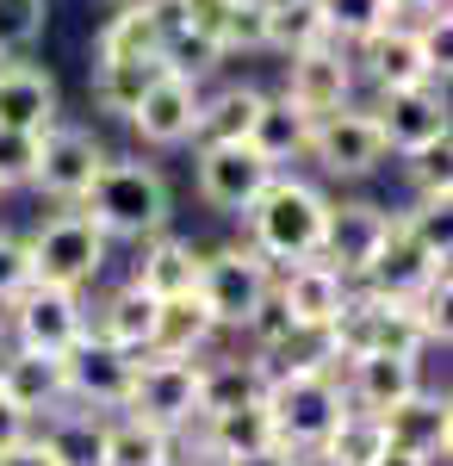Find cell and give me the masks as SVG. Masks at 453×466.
<instances>
[{
  "label": "cell",
  "mask_w": 453,
  "mask_h": 466,
  "mask_svg": "<svg viewBox=\"0 0 453 466\" xmlns=\"http://www.w3.org/2000/svg\"><path fill=\"white\" fill-rule=\"evenodd\" d=\"M323 342H329V360H354V355H422V342H435L428 336V323H422L417 299H385V292H360V299H342V311L329 318L323 329Z\"/></svg>",
  "instance_id": "obj_3"
},
{
  "label": "cell",
  "mask_w": 453,
  "mask_h": 466,
  "mask_svg": "<svg viewBox=\"0 0 453 466\" xmlns=\"http://www.w3.org/2000/svg\"><path fill=\"white\" fill-rule=\"evenodd\" d=\"M149 329H156V299H149L137 280L106 299V311H100V336L106 342L131 349V355H149Z\"/></svg>",
  "instance_id": "obj_31"
},
{
  "label": "cell",
  "mask_w": 453,
  "mask_h": 466,
  "mask_svg": "<svg viewBox=\"0 0 453 466\" xmlns=\"http://www.w3.org/2000/svg\"><path fill=\"white\" fill-rule=\"evenodd\" d=\"M342 299H348V280L329 268V261H292L286 268V280H279V305H286V318L298 323V336H323L329 318L342 311Z\"/></svg>",
  "instance_id": "obj_18"
},
{
  "label": "cell",
  "mask_w": 453,
  "mask_h": 466,
  "mask_svg": "<svg viewBox=\"0 0 453 466\" xmlns=\"http://www.w3.org/2000/svg\"><path fill=\"white\" fill-rule=\"evenodd\" d=\"M44 13H50V0H0V56L25 50L44 32Z\"/></svg>",
  "instance_id": "obj_40"
},
{
  "label": "cell",
  "mask_w": 453,
  "mask_h": 466,
  "mask_svg": "<svg viewBox=\"0 0 453 466\" xmlns=\"http://www.w3.org/2000/svg\"><path fill=\"white\" fill-rule=\"evenodd\" d=\"M44 448L56 454V466H106V423L94 410H50L44 417Z\"/></svg>",
  "instance_id": "obj_27"
},
{
  "label": "cell",
  "mask_w": 453,
  "mask_h": 466,
  "mask_svg": "<svg viewBox=\"0 0 453 466\" xmlns=\"http://www.w3.org/2000/svg\"><path fill=\"white\" fill-rule=\"evenodd\" d=\"M206 441H211L217 461L255 454V448H274V423H267L261 398H248V404H230V410H211L206 417Z\"/></svg>",
  "instance_id": "obj_28"
},
{
  "label": "cell",
  "mask_w": 453,
  "mask_h": 466,
  "mask_svg": "<svg viewBox=\"0 0 453 466\" xmlns=\"http://www.w3.org/2000/svg\"><path fill=\"white\" fill-rule=\"evenodd\" d=\"M417 37H422V50H428V69L448 81V69H453V19H448V6H441V13L428 6V25H422Z\"/></svg>",
  "instance_id": "obj_43"
},
{
  "label": "cell",
  "mask_w": 453,
  "mask_h": 466,
  "mask_svg": "<svg viewBox=\"0 0 453 466\" xmlns=\"http://www.w3.org/2000/svg\"><path fill=\"white\" fill-rule=\"evenodd\" d=\"M106 237L87 212H56L50 224H37L25 255H32V280H50V287H87L106 268Z\"/></svg>",
  "instance_id": "obj_6"
},
{
  "label": "cell",
  "mask_w": 453,
  "mask_h": 466,
  "mask_svg": "<svg viewBox=\"0 0 453 466\" xmlns=\"http://www.w3.org/2000/svg\"><path fill=\"white\" fill-rule=\"evenodd\" d=\"M211 311L199 292H175V299H156V329H149V355H175V360H193L206 355L211 342Z\"/></svg>",
  "instance_id": "obj_23"
},
{
  "label": "cell",
  "mask_w": 453,
  "mask_h": 466,
  "mask_svg": "<svg viewBox=\"0 0 453 466\" xmlns=\"http://www.w3.org/2000/svg\"><path fill=\"white\" fill-rule=\"evenodd\" d=\"M367 466H428V461H422V454H410V448H391V441H385Z\"/></svg>",
  "instance_id": "obj_49"
},
{
  "label": "cell",
  "mask_w": 453,
  "mask_h": 466,
  "mask_svg": "<svg viewBox=\"0 0 453 466\" xmlns=\"http://www.w3.org/2000/svg\"><path fill=\"white\" fill-rule=\"evenodd\" d=\"M106 466H175V435L143 417L106 423Z\"/></svg>",
  "instance_id": "obj_30"
},
{
  "label": "cell",
  "mask_w": 453,
  "mask_h": 466,
  "mask_svg": "<svg viewBox=\"0 0 453 466\" xmlns=\"http://www.w3.org/2000/svg\"><path fill=\"white\" fill-rule=\"evenodd\" d=\"M261 380H267V373H261L255 360H199V417L261 398Z\"/></svg>",
  "instance_id": "obj_32"
},
{
  "label": "cell",
  "mask_w": 453,
  "mask_h": 466,
  "mask_svg": "<svg viewBox=\"0 0 453 466\" xmlns=\"http://www.w3.org/2000/svg\"><path fill=\"white\" fill-rule=\"evenodd\" d=\"M162 6H168V19H180V25H193V32H206V37H217L230 0H162Z\"/></svg>",
  "instance_id": "obj_44"
},
{
  "label": "cell",
  "mask_w": 453,
  "mask_h": 466,
  "mask_svg": "<svg viewBox=\"0 0 453 466\" xmlns=\"http://www.w3.org/2000/svg\"><path fill=\"white\" fill-rule=\"evenodd\" d=\"M217 466H298V454L292 448H255V454H230V461H217Z\"/></svg>",
  "instance_id": "obj_47"
},
{
  "label": "cell",
  "mask_w": 453,
  "mask_h": 466,
  "mask_svg": "<svg viewBox=\"0 0 453 466\" xmlns=\"http://www.w3.org/2000/svg\"><path fill=\"white\" fill-rule=\"evenodd\" d=\"M25 280H32V255H25V243H19V237H0V305L25 287Z\"/></svg>",
  "instance_id": "obj_45"
},
{
  "label": "cell",
  "mask_w": 453,
  "mask_h": 466,
  "mask_svg": "<svg viewBox=\"0 0 453 466\" xmlns=\"http://www.w3.org/2000/svg\"><path fill=\"white\" fill-rule=\"evenodd\" d=\"M248 144L261 149L267 162H292V156H305V144H311V118L292 106V100H261V112H255V125H248Z\"/></svg>",
  "instance_id": "obj_29"
},
{
  "label": "cell",
  "mask_w": 453,
  "mask_h": 466,
  "mask_svg": "<svg viewBox=\"0 0 453 466\" xmlns=\"http://www.w3.org/2000/svg\"><path fill=\"white\" fill-rule=\"evenodd\" d=\"M435 274H448V261H435V255L417 243V230H410L404 218H391L379 255H373V268H367V287L385 292V299H417Z\"/></svg>",
  "instance_id": "obj_19"
},
{
  "label": "cell",
  "mask_w": 453,
  "mask_h": 466,
  "mask_svg": "<svg viewBox=\"0 0 453 466\" xmlns=\"http://www.w3.org/2000/svg\"><path fill=\"white\" fill-rule=\"evenodd\" d=\"M298 466H348V461H336V454H311V461H298Z\"/></svg>",
  "instance_id": "obj_51"
},
{
  "label": "cell",
  "mask_w": 453,
  "mask_h": 466,
  "mask_svg": "<svg viewBox=\"0 0 453 466\" xmlns=\"http://www.w3.org/2000/svg\"><path fill=\"white\" fill-rule=\"evenodd\" d=\"M404 224L417 230V243L435 261H453V187L448 193H422L417 212H404Z\"/></svg>",
  "instance_id": "obj_37"
},
{
  "label": "cell",
  "mask_w": 453,
  "mask_h": 466,
  "mask_svg": "<svg viewBox=\"0 0 453 466\" xmlns=\"http://www.w3.org/2000/svg\"><path fill=\"white\" fill-rule=\"evenodd\" d=\"M422 386V373H417V355H354L348 360V398L360 404V410H391L398 398H410Z\"/></svg>",
  "instance_id": "obj_22"
},
{
  "label": "cell",
  "mask_w": 453,
  "mask_h": 466,
  "mask_svg": "<svg viewBox=\"0 0 453 466\" xmlns=\"http://www.w3.org/2000/svg\"><path fill=\"white\" fill-rule=\"evenodd\" d=\"M81 212L100 224L106 237H156L168 230V180L156 175L149 162H112L106 156L100 175L87 180V193L75 199Z\"/></svg>",
  "instance_id": "obj_2"
},
{
  "label": "cell",
  "mask_w": 453,
  "mask_h": 466,
  "mask_svg": "<svg viewBox=\"0 0 453 466\" xmlns=\"http://www.w3.org/2000/svg\"><path fill=\"white\" fill-rule=\"evenodd\" d=\"M348 94H354V56L336 44V37L305 44V50L286 56V94H279V100H292L305 118L342 112V106H348Z\"/></svg>",
  "instance_id": "obj_10"
},
{
  "label": "cell",
  "mask_w": 453,
  "mask_h": 466,
  "mask_svg": "<svg viewBox=\"0 0 453 466\" xmlns=\"http://www.w3.org/2000/svg\"><path fill=\"white\" fill-rule=\"evenodd\" d=\"M125 410L143 423H162L175 435L186 423H199V360H175V355H137Z\"/></svg>",
  "instance_id": "obj_7"
},
{
  "label": "cell",
  "mask_w": 453,
  "mask_h": 466,
  "mask_svg": "<svg viewBox=\"0 0 453 466\" xmlns=\"http://www.w3.org/2000/svg\"><path fill=\"white\" fill-rule=\"evenodd\" d=\"M385 230H391V212L367 206V199L329 206V212H323V243H317V261H329L342 280H367V268H373V255H379Z\"/></svg>",
  "instance_id": "obj_14"
},
{
  "label": "cell",
  "mask_w": 453,
  "mask_h": 466,
  "mask_svg": "<svg viewBox=\"0 0 453 466\" xmlns=\"http://www.w3.org/2000/svg\"><path fill=\"white\" fill-rule=\"evenodd\" d=\"M385 131V149H417L428 137H441L448 131V94L435 87V81H410V87H379V106H373Z\"/></svg>",
  "instance_id": "obj_16"
},
{
  "label": "cell",
  "mask_w": 453,
  "mask_h": 466,
  "mask_svg": "<svg viewBox=\"0 0 453 466\" xmlns=\"http://www.w3.org/2000/svg\"><path fill=\"white\" fill-rule=\"evenodd\" d=\"M149 299H175V292H193L199 280V255L186 237H168V230H156V237H143V261L137 274H131Z\"/></svg>",
  "instance_id": "obj_24"
},
{
  "label": "cell",
  "mask_w": 453,
  "mask_h": 466,
  "mask_svg": "<svg viewBox=\"0 0 453 466\" xmlns=\"http://www.w3.org/2000/svg\"><path fill=\"white\" fill-rule=\"evenodd\" d=\"M379 448H385L379 417H373V410H342V423L329 430V441H323L317 454H336V461H348V466H367Z\"/></svg>",
  "instance_id": "obj_36"
},
{
  "label": "cell",
  "mask_w": 453,
  "mask_h": 466,
  "mask_svg": "<svg viewBox=\"0 0 453 466\" xmlns=\"http://www.w3.org/2000/svg\"><path fill=\"white\" fill-rule=\"evenodd\" d=\"M193 292L206 299V311L217 329H243L255 318V305L274 292V274H267V255L243 243V249H211L199 255V280Z\"/></svg>",
  "instance_id": "obj_5"
},
{
  "label": "cell",
  "mask_w": 453,
  "mask_h": 466,
  "mask_svg": "<svg viewBox=\"0 0 453 466\" xmlns=\"http://www.w3.org/2000/svg\"><path fill=\"white\" fill-rule=\"evenodd\" d=\"M19 435H32V417H25L13 398L0 392V448H6V441H19Z\"/></svg>",
  "instance_id": "obj_48"
},
{
  "label": "cell",
  "mask_w": 453,
  "mask_h": 466,
  "mask_svg": "<svg viewBox=\"0 0 453 466\" xmlns=\"http://www.w3.org/2000/svg\"><path fill=\"white\" fill-rule=\"evenodd\" d=\"M367 50V69H373V81L379 87H410V81H435V69H428V50H422L417 32H404L398 19L391 25H379V32L360 44Z\"/></svg>",
  "instance_id": "obj_25"
},
{
  "label": "cell",
  "mask_w": 453,
  "mask_h": 466,
  "mask_svg": "<svg viewBox=\"0 0 453 466\" xmlns=\"http://www.w3.org/2000/svg\"><path fill=\"white\" fill-rule=\"evenodd\" d=\"M32 168H37V131L0 125V193L6 187H32Z\"/></svg>",
  "instance_id": "obj_41"
},
{
  "label": "cell",
  "mask_w": 453,
  "mask_h": 466,
  "mask_svg": "<svg viewBox=\"0 0 453 466\" xmlns=\"http://www.w3.org/2000/svg\"><path fill=\"white\" fill-rule=\"evenodd\" d=\"M261 100H267V94H255V87H224V94L199 100V131H193V137H206V144L243 137V144H248V125H255Z\"/></svg>",
  "instance_id": "obj_33"
},
{
  "label": "cell",
  "mask_w": 453,
  "mask_h": 466,
  "mask_svg": "<svg viewBox=\"0 0 453 466\" xmlns=\"http://www.w3.org/2000/svg\"><path fill=\"white\" fill-rule=\"evenodd\" d=\"M162 69H168L162 56H118V50H100V56H94V100H100V112L131 118V106L143 100V87Z\"/></svg>",
  "instance_id": "obj_26"
},
{
  "label": "cell",
  "mask_w": 453,
  "mask_h": 466,
  "mask_svg": "<svg viewBox=\"0 0 453 466\" xmlns=\"http://www.w3.org/2000/svg\"><path fill=\"white\" fill-rule=\"evenodd\" d=\"M0 466H56V454L44 448V435H19L0 448Z\"/></svg>",
  "instance_id": "obj_46"
},
{
  "label": "cell",
  "mask_w": 453,
  "mask_h": 466,
  "mask_svg": "<svg viewBox=\"0 0 453 466\" xmlns=\"http://www.w3.org/2000/svg\"><path fill=\"white\" fill-rule=\"evenodd\" d=\"M106 149L94 144V131H81V125H44L37 131V168H32V187L37 193H50V199H63L75 206L81 193H87V180L100 175Z\"/></svg>",
  "instance_id": "obj_11"
},
{
  "label": "cell",
  "mask_w": 453,
  "mask_h": 466,
  "mask_svg": "<svg viewBox=\"0 0 453 466\" xmlns=\"http://www.w3.org/2000/svg\"><path fill=\"white\" fill-rule=\"evenodd\" d=\"M243 329L255 336V349H261V355H279V349H286V342L298 336V323L286 318V305H279V292H267V299L255 305V318H248Z\"/></svg>",
  "instance_id": "obj_42"
},
{
  "label": "cell",
  "mask_w": 453,
  "mask_h": 466,
  "mask_svg": "<svg viewBox=\"0 0 453 466\" xmlns=\"http://www.w3.org/2000/svg\"><path fill=\"white\" fill-rule=\"evenodd\" d=\"M261 410L274 423V441L292 448V454H317L329 430L342 423L348 410V392L336 386V373L323 360H298V367H279L261 380Z\"/></svg>",
  "instance_id": "obj_1"
},
{
  "label": "cell",
  "mask_w": 453,
  "mask_h": 466,
  "mask_svg": "<svg viewBox=\"0 0 453 466\" xmlns=\"http://www.w3.org/2000/svg\"><path fill=\"white\" fill-rule=\"evenodd\" d=\"M6 305H13V336H19L25 349H50V355H63V349H75V336L87 329V311H81L75 287L25 280Z\"/></svg>",
  "instance_id": "obj_12"
},
{
  "label": "cell",
  "mask_w": 453,
  "mask_h": 466,
  "mask_svg": "<svg viewBox=\"0 0 453 466\" xmlns=\"http://www.w3.org/2000/svg\"><path fill=\"white\" fill-rule=\"evenodd\" d=\"M131 131L149 149L193 144V131H199V87H193V75H175V69L156 75L143 87V100L131 106Z\"/></svg>",
  "instance_id": "obj_15"
},
{
  "label": "cell",
  "mask_w": 453,
  "mask_h": 466,
  "mask_svg": "<svg viewBox=\"0 0 453 466\" xmlns=\"http://www.w3.org/2000/svg\"><path fill=\"white\" fill-rule=\"evenodd\" d=\"M0 392L13 398L25 417H50L63 398H69V380H63V355H50V349H13V355L0 360Z\"/></svg>",
  "instance_id": "obj_20"
},
{
  "label": "cell",
  "mask_w": 453,
  "mask_h": 466,
  "mask_svg": "<svg viewBox=\"0 0 453 466\" xmlns=\"http://www.w3.org/2000/svg\"><path fill=\"white\" fill-rule=\"evenodd\" d=\"M0 63H6V56H0Z\"/></svg>",
  "instance_id": "obj_52"
},
{
  "label": "cell",
  "mask_w": 453,
  "mask_h": 466,
  "mask_svg": "<svg viewBox=\"0 0 453 466\" xmlns=\"http://www.w3.org/2000/svg\"><path fill=\"white\" fill-rule=\"evenodd\" d=\"M329 25H323V6L317 0H267V50L292 56L305 44H323Z\"/></svg>",
  "instance_id": "obj_34"
},
{
  "label": "cell",
  "mask_w": 453,
  "mask_h": 466,
  "mask_svg": "<svg viewBox=\"0 0 453 466\" xmlns=\"http://www.w3.org/2000/svg\"><path fill=\"white\" fill-rule=\"evenodd\" d=\"M323 6V25L336 44H367V37L391 25L398 13H391V0H317Z\"/></svg>",
  "instance_id": "obj_35"
},
{
  "label": "cell",
  "mask_w": 453,
  "mask_h": 466,
  "mask_svg": "<svg viewBox=\"0 0 453 466\" xmlns=\"http://www.w3.org/2000/svg\"><path fill=\"white\" fill-rule=\"evenodd\" d=\"M217 50H267V0H230L224 25H217Z\"/></svg>",
  "instance_id": "obj_38"
},
{
  "label": "cell",
  "mask_w": 453,
  "mask_h": 466,
  "mask_svg": "<svg viewBox=\"0 0 453 466\" xmlns=\"http://www.w3.org/2000/svg\"><path fill=\"white\" fill-rule=\"evenodd\" d=\"M305 156H311L323 175H336V180H360V175H373L385 156V131H379V118L373 112H323V118H311V144H305Z\"/></svg>",
  "instance_id": "obj_8"
},
{
  "label": "cell",
  "mask_w": 453,
  "mask_h": 466,
  "mask_svg": "<svg viewBox=\"0 0 453 466\" xmlns=\"http://www.w3.org/2000/svg\"><path fill=\"white\" fill-rule=\"evenodd\" d=\"M404 162H410V180H417V193H448L453 187V137H428V144L404 149Z\"/></svg>",
  "instance_id": "obj_39"
},
{
  "label": "cell",
  "mask_w": 453,
  "mask_h": 466,
  "mask_svg": "<svg viewBox=\"0 0 453 466\" xmlns=\"http://www.w3.org/2000/svg\"><path fill=\"white\" fill-rule=\"evenodd\" d=\"M279 168L243 137H224V144L199 149V199L217 206V212H248V199L274 180Z\"/></svg>",
  "instance_id": "obj_13"
},
{
  "label": "cell",
  "mask_w": 453,
  "mask_h": 466,
  "mask_svg": "<svg viewBox=\"0 0 453 466\" xmlns=\"http://www.w3.org/2000/svg\"><path fill=\"white\" fill-rule=\"evenodd\" d=\"M323 212H329V199L305 187V180H286L274 175L255 199H248V237H255V249L279 261V268H292V261H311L317 243H323Z\"/></svg>",
  "instance_id": "obj_4"
},
{
  "label": "cell",
  "mask_w": 453,
  "mask_h": 466,
  "mask_svg": "<svg viewBox=\"0 0 453 466\" xmlns=\"http://www.w3.org/2000/svg\"><path fill=\"white\" fill-rule=\"evenodd\" d=\"M428 6H448V0H391V13H428Z\"/></svg>",
  "instance_id": "obj_50"
},
{
  "label": "cell",
  "mask_w": 453,
  "mask_h": 466,
  "mask_svg": "<svg viewBox=\"0 0 453 466\" xmlns=\"http://www.w3.org/2000/svg\"><path fill=\"white\" fill-rule=\"evenodd\" d=\"M56 112H63V94L50 75L32 63H0V125L44 131V125H56Z\"/></svg>",
  "instance_id": "obj_21"
},
{
  "label": "cell",
  "mask_w": 453,
  "mask_h": 466,
  "mask_svg": "<svg viewBox=\"0 0 453 466\" xmlns=\"http://www.w3.org/2000/svg\"><path fill=\"white\" fill-rule=\"evenodd\" d=\"M131 373H137V355L106 342L94 329L75 336V349H63V380H69V398H81L87 410H125V392H131Z\"/></svg>",
  "instance_id": "obj_9"
},
{
  "label": "cell",
  "mask_w": 453,
  "mask_h": 466,
  "mask_svg": "<svg viewBox=\"0 0 453 466\" xmlns=\"http://www.w3.org/2000/svg\"><path fill=\"white\" fill-rule=\"evenodd\" d=\"M379 430L391 448H410V454H422V461L435 466V461H448V441H453V410H448V398L441 392H410V398H398L391 410H379Z\"/></svg>",
  "instance_id": "obj_17"
}]
</instances>
